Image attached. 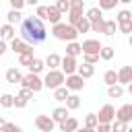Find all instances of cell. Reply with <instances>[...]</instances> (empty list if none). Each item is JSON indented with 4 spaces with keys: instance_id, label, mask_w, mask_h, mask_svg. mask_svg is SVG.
Instances as JSON below:
<instances>
[{
    "instance_id": "25",
    "label": "cell",
    "mask_w": 132,
    "mask_h": 132,
    "mask_svg": "<svg viewBox=\"0 0 132 132\" xmlns=\"http://www.w3.org/2000/svg\"><path fill=\"white\" fill-rule=\"evenodd\" d=\"M68 95H70V93H68V89H66L64 85L58 87V89H54V99H56V101H66Z\"/></svg>"
},
{
    "instance_id": "6",
    "label": "cell",
    "mask_w": 132,
    "mask_h": 132,
    "mask_svg": "<svg viewBox=\"0 0 132 132\" xmlns=\"http://www.w3.org/2000/svg\"><path fill=\"white\" fill-rule=\"evenodd\" d=\"M97 120H99V124H111L113 120H116V109H113V105H103L101 109H99V113H97Z\"/></svg>"
},
{
    "instance_id": "29",
    "label": "cell",
    "mask_w": 132,
    "mask_h": 132,
    "mask_svg": "<svg viewBox=\"0 0 132 132\" xmlns=\"http://www.w3.org/2000/svg\"><path fill=\"white\" fill-rule=\"evenodd\" d=\"M85 126H87V128H91V130H95V128L99 126L97 113H87V118H85Z\"/></svg>"
},
{
    "instance_id": "43",
    "label": "cell",
    "mask_w": 132,
    "mask_h": 132,
    "mask_svg": "<svg viewBox=\"0 0 132 132\" xmlns=\"http://www.w3.org/2000/svg\"><path fill=\"white\" fill-rule=\"evenodd\" d=\"M85 58V64H97L99 62V56H91V54H82Z\"/></svg>"
},
{
    "instance_id": "45",
    "label": "cell",
    "mask_w": 132,
    "mask_h": 132,
    "mask_svg": "<svg viewBox=\"0 0 132 132\" xmlns=\"http://www.w3.org/2000/svg\"><path fill=\"white\" fill-rule=\"evenodd\" d=\"M19 97H23V99H27V101H29V99L33 97V91H29V89H25V87H23V89H21V93H19Z\"/></svg>"
},
{
    "instance_id": "39",
    "label": "cell",
    "mask_w": 132,
    "mask_h": 132,
    "mask_svg": "<svg viewBox=\"0 0 132 132\" xmlns=\"http://www.w3.org/2000/svg\"><path fill=\"white\" fill-rule=\"evenodd\" d=\"M19 62H21V66H29L33 62V54H21L19 56Z\"/></svg>"
},
{
    "instance_id": "14",
    "label": "cell",
    "mask_w": 132,
    "mask_h": 132,
    "mask_svg": "<svg viewBox=\"0 0 132 132\" xmlns=\"http://www.w3.org/2000/svg\"><path fill=\"white\" fill-rule=\"evenodd\" d=\"M0 39H2V41H12V39H14V27L8 25V23L2 25V27H0Z\"/></svg>"
},
{
    "instance_id": "17",
    "label": "cell",
    "mask_w": 132,
    "mask_h": 132,
    "mask_svg": "<svg viewBox=\"0 0 132 132\" xmlns=\"http://www.w3.org/2000/svg\"><path fill=\"white\" fill-rule=\"evenodd\" d=\"M66 118H68V109H66V107H56V109L52 111V120H54L56 124H62Z\"/></svg>"
},
{
    "instance_id": "32",
    "label": "cell",
    "mask_w": 132,
    "mask_h": 132,
    "mask_svg": "<svg viewBox=\"0 0 132 132\" xmlns=\"http://www.w3.org/2000/svg\"><path fill=\"white\" fill-rule=\"evenodd\" d=\"M116 29H118V23H116V21H105L103 33H105L107 37H113V35H116Z\"/></svg>"
},
{
    "instance_id": "28",
    "label": "cell",
    "mask_w": 132,
    "mask_h": 132,
    "mask_svg": "<svg viewBox=\"0 0 132 132\" xmlns=\"http://www.w3.org/2000/svg\"><path fill=\"white\" fill-rule=\"evenodd\" d=\"M107 95H109L111 99H120V97L124 95V89H122V85H111V87L107 89Z\"/></svg>"
},
{
    "instance_id": "38",
    "label": "cell",
    "mask_w": 132,
    "mask_h": 132,
    "mask_svg": "<svg viewBox=\"0 0 132 132\" xmlns=\"http://www.w3.org/2000/svg\"><path fill=\"white\" fill-rule=\"evenodd\" d=\"M116 4H118V0H99L101 10H111V8H116Z\"/></svg>"
},
{
    "instance_id": "36",
    "label": "cell",
    "mask_w": 132,
    "mask_h": 132,
    "mask_svg": "<svg viewBox=\"0 0 132 132\" xmlns=\"http://www.w3.org/2000/svg\"><path fill=\"white\" fill-rule=\"evenodd\" d=\"M99 58H101V60H111V58H113V47L103 45V47H101V52H99Z\"/></svg>"
},
{
    "instance_id": "30",
    "label": "cell",
    "mask_w": 132,
    "mask_h": 132,
    "mask_svg": "<svg viewBox=\"0 0 132 132\" xmlns=\"http://www.w3.org/2000/svg\"><path fill=\"white\" fill-rule=\"evenodd\" d=\"M130 21H132V12H130V10H120L118 16H116V23H118V25H122V23H130Z\"/></svg>"
},
{
    "instance_id": "35",
    "label": "cell",
    "mask_w": 132,
    "mask_h": 132,
    "mask_svg": "<svg viewBox=\"0 0 132 132\" xmlns=\"http://www.w3.org/2000/svg\"><path fill=\"white\" fill-rule=\"evenodd\" d=\"M54 6L58 8V12H60V14H64V12H70V0H58Z\"/></svg>"
},
{
    "instance_id": "21",
    "label": "cell",
    "mask_w": 132,
    "mask_h": 132,
    "mask_svg": "<svg viewBox=\"0 0 132 132\" xmlns=\"http://www.w3.org/2000/svg\"><path fill=\"white\" fill-rule=\"evenodd\" d=\"M27 68H29V72H31V74H39V72L45 68V62H43V60H39V58H33V62H31Z\"/></svg>"
},
{
    "instance_id": "1",
    "label": "cell",
    "mask_w": 132,
    "mask_h": 132,
    "mask_svg": "<svg viewBox=\"0 0 132 132\" xmlns=\"http://www.w3.org/2000/svg\"><path fill=\"white\" fill-rule=\"evenodd\" d=\"M47 37V29L43 25L41 19L37 16H27L21 21V39L29 45H35V43H43Z\"/></svg>"
},
{
    "instance_id": "3",
    "label": "cell",
    "mask_w": 132,
    "mask_h": 132,
    "mask_svg": "<svg viewBox=\"0 0 132 132\" xmlns=\"http://www.w3.org/2000/svg\"><path fill=\"white\" fill-rule=\"evenodd\" d=\"M64 80H66V74H64L62 70H50V72L45 74V78H43V87H47V89H58V87L64 85Z\"/></svg>"
},
{
    "instance_id": "27",
    "label": "cell",
    "mask_w": 132,
    "mask_h": 132,
    "mask_svg": "<svg viewBox=\"0 0 132 132\" xmlns=\"http://www.w3.org/2000/svg\"><path fill=\"white\" fill-rule=\"evenodd\" d=\"M103 14H101V8L99 6H93V8H89L87 10V21L89 23H93V21H97V19H101Z\"/></svg>"
},
{
    "instance_id": "23",
    "label": "cell",
    "mask_w": 132,
    "mask_h": 132,
    "mask_svg": "<svg viewBox=\"0 0 132 132\" xmlns=\"http://www.w3.org/2000/svg\"><path fill=\"white\" fill-rule=\"evenodd\" d=\"M74 29H76V33H87V31H91V23L87 21V16H80V21L74 25Z\"/></svg>"
},
{
    "instance_id": "26",
    "label": "cell",
    "mask_w": 132,
    "mask_h": 132,
    "mask_svg": "<svg viewBox=\"0 0 132 132\" xmlns=\"http://www.w3.org/2000/svg\"><path fill=\"white\" fill-rule=\"evenodd\" d=\"M80 107V97L78 95H68V99H66V109L70 111V109H78Z\"/></svg>"
},
{
    "instance_id": "40",
    "label": "cell",
    "mask_w": 132,
    "mask_h": 132,
    "mask_svg": "<svg viewBox=\"0 0 132 132\" xmlns=\"http://www.w3.org/2000/svg\"><path fill=\"white\" fill-rule=\"evenodd\" d=\"M2 132H23V128H21V126H16V124L6 122V126L2 128Z\"/></svg>"
},
{
    "instance_id": "13",
    "label": "cell",
    "mask_w": 132,
    "mask_h": 132,
    "mask_svg": "<svg viewBox=\"0 0 132 132\" xmlns=\"http://www.w3.org/2000/svg\"><path fill=\"white\" fill-rule=\"evenodd\" d=\"M76 74L80 76V78H91L93 74H95V66L93 64H78V68H76Z\"/></svg>"
},
{
    "instance_id": "9",
    "label": "cell",
    "mask_w": 132,
    "mask_h": 132,
    "mask_svg": "<svg viewBox=\"0 0 132 132\" xmlns=\"http://www.w3.org/2000/svg\"><path fill=\"white\" fill-rule=\"evenodd\" d=\"M64 87L68 91H82L85 89V78H80L78 74H70V76H66Z\"/></svg>"
},
{
    "instance_id": "18",
    "label": "cell",
    "mask_w": 132,
    "mask_h": 132,
    "mask_svg": "<svg viewBox=\"0 0 132 132\" xmlns=\"http://www.w3.org/2000/svg\"><path fill=\"white\" fill-rule=\"evenodd\" d=\"M43 62H45V66H47L50 70H58V66H60L62 58H60L58 54H50V56H47V58H45Z\"/></svg>"
},
{
    "instance_id": "5",
    "label": "cell",
    "mask_w": 132,
    "mask_h": 132,
    "mask_svg": "<svg viewBox=\"0 0 132 132\" xmlns=\"http://www.w3.org/2000/svg\"><path fill=\"white\" fill-rule=\"evenodd\" d=\"M101 41L99 39H85L82 43H80V50H82V54H91V56H99V52H101Z\"/></svg>"
},
{
    "instance_id": "37",
    "label": "cell",
    "mask_w": 132,
    "mask_h": 132,
    "mask_svg": "<svg viewBox=\"0 0 132 132\" xmlns=\"http://www.w3.org/2000/svg\"><path fill=\"white\" fill-rule=\"evenodd\" d=\"M126 130H128V124L118 122V120H113V122H111V132H126Z\"/></svg>"
},
{
    "instance_id": "54",
    "label": "cell",
    "mask_w": 132,
    "mask_h": 132,
    "mask_svg": "<svg viewBox=\"0 0 132 132\" xmlns=\"http://www.w3.org/2000/svg\"><path fill=\"white\" fill-rule=\"evenodd\" d=\"M128 43H130V47H132V33H130V37H128Z\"/></svg>"
},
{
    "instance_id": "24",
    "label": "cell",
    "mask_w": 132,
    "mask_h": 132,
    "mask_svg": "<svg viewBox=\"0 0 132 132\" xmlns=\"http://www.w3.org/2000/svg\"><path fill=\"white\" fill-rule=\"evenodd\" d=\"M103 82H105L107 87L118 85V72H116V70H107V72L103 74Z\"/></svg>"
},
{
    "instance_id": "56",
    "label": "cell",
    "mask_w": 132,
    "mask_h": 132,
    "mask_svg": "<svg viewBox=\"0 0 132 132\" xmlns=\"http://www.w3.org/2000/svg\"><path fill=\"white\" fill-rule=\"evenodd\" d=\"M0 132H2V130H0Z\"/></svg>"
},
{
    "instance_id": "16",
    "label": "cell",
    "mask_w": 132,
    "mask_h": 132,
    "mask_svg": "<svg viewBox=\"0 0 132 132\" xmlns=\"http://www.w3.org/2000/svg\"><path fill=\"white\" fill-rule=\"evenodd\" d=\"M6 80L10 82V85H21V80H23V74L19 72V68H8L6 70Z\"/></svg>"
},
{
    "instance_id": "31",
    "label": "cell",
    "mask_w": 132,
    "mask_h": 132,
    "mask_svg": "<svg viewBox=\"0 0 132 132\" xmlns=\"http://www.w3.org/2000/svg\"><path fill=\"white\" fill-rule=\"evenodd\" d=\"M82 8H85V0H70V12L82 14Z\"/></svg>"
},
{
    "instance_id": "53",
    "label": "cell",
    "mask_w": 132,
    "mask_h": 132,
    "mask_svg": "<svg viewBox=\"0 0 132 132\" xmlns=\"http://www.w3.org/2000/svg\"><path fill=\"white\" fill-rule=\"evenodd\" d=\"M118 2H122V4H128V2H132V0H118Z\"/></svg>"
},
{
    "instance_id": "44",
    "label": "cell",
    "mask_w": 132,
    "mask_h": 132,
    "mask_svg": "<svg viewBox=\"0 0 132 132\" xmlns=\"http://www.w3.org/2000/svg\"><path fill=\"white\" fill-rule=\"evenodd\" d=\"M27 103H29L27 99H23V97H19V95L14 97V107H19V109H23V107H25Z\"/></svg>"
},
{
    "instance_id": "47",
    "label": "cell",
    "mask_w": 132,
    "mask_h": 132,
    "mask_svg": "<svg viewBox=\"0 0 132 132\" xmlns=\"http://www.w3.org/2000/svg\"><path fill=\"white\" fill-rule=\"evenodd\" d=\"M95 132H111V124H99L95 128Z\"/></svg>"
},
{
    "instance_id": "34",
    "label": "cell",
    "mask_w": 132,
    "mask_h": 132,
    "mask_svg": "<svg viewBox=\"0 0 132 132\" xmlns=\"http://www.w3.org/2000/svg\"><path fill=\"white\" fill-rule=\"evenodd\" d=\"M0 105H2V107H14V97L8 95V93L0 95Z\"/></svg>"
},
{
    "instance_id": "19",
    "label": "cell",
    "mask_w": 132,
    "mask_h": 132,
    "mask_svg": "<svg viewBox=\"0 0 132 132\" xmlns=\"http://www.w3.org/2000/svg\"><path fill=\"white\" fill-rule=\"evenodd\" d=\"M60 19H62V14L58 12V8H56V6H47V21H50L52 25H58V23H62Z\"/></svg>"
},
{
    "instance_id": "41",
    "label": "cell",
    "mask_w": 132,
    "mask_h": 132,
    "mask_svg": "<svg viewBox=\"0 0 132 132\" xmlns=\"http://www.w3.org/2000/svg\"><path fill=\"white\" fill-rule=\"evenodd\" d=\"M118 29H120V33L130 35V33H132V21H130V23H122V25H118Z\"/></svg>"
},
{
    "instance_id": "50",
    "label": "cell",
    "mask_w": 132,
    "mask_h": 132,
    "mask_svg": "<svg viewBox=\"0 0 132 132\" xmlns=\"http://www.w3.org/2000/svg\"><path fill=\"white\" fill-rule=\"evenodd\" d=\"M4 126H6V120H4V118H2V116H0V130H2V128H4Z\"/></svg>"
},
{
    "instance_id": "7",
    "label": "cell",
    "mask_w": 132,
    "mask_h": 132,
    "mask_svg": "<svg viewBox=\"0 0 132 132\" xmlns=\"http://www.w3.org/2000/svg\"><path fill=\"white\" fill-rule=\"evenodd\" d=\"M35 126L39 128V132H52V130L56 128V122L52 120V116L41 113V116H37V118H35Z\"/></svg>"
},
{
    "instance_id": "42",
    "label": "cell",
    "mask_w": 132,
    "mask_h": 132,
    "mask_svg": "<svg viewBox=\"0 0 132 132\" xmlns=\"http://www.w3.org/2000/svg\"><path fill=\"white\" fill-rule=\"evenodd\" d=\"M37 19H47V6H37V14H35Z\"/></svg>"
},
{
    "instance_id": "33",
    "label": "cell",
    "mask_w": 132,
    "mask_h": 132,
    "mask_svg": "<svg viewBox=\"0 0 132 132\" xmlns=\"http://www.w3.org/2000/svg\"><path fill=\"white\" fill-rule=\"evenodd\" d=\"M103 29H105V19H103V16L91 23V31H95V33H103Z\"/></svg>"
},
{
    "instance_id": "8",
    "label": "cell",
    "mask_w": 132,
    "mask_h": 132,
    "mask_svg": "<svg viewBox=\"0 0 132 132\" xmlns=\"http://www.w3.org/2000/svg\"><path fill=\"white\" fill-rule=\"evenodd\" d=\"M10 50L14 52V54H33V45H29V43H25L21 37H14L12 41H10Z\"/></svg>"
},
{
    "instance_id": "2",
    "label": "cell",
    "mask_w": 132,
    "mask_h": 132,
    "mask_svg": "<svg viewBox=\"0 0 132 132\" xmlns=\"http://www.w3.org/2000/svg\"><path fill=\"white\" fill-rule=\"evenodd\" d=\"M52 33H54V37H56L58 41H68V43L78 37L76 29H74L72 25H68V23H58V25H54V27H52Z\"/></svg>"
},
{
    "instance_id": "51",
    "label": "cell",
    "mask_w": 132,
    "mask_h": 132,
    "mask_svg": "<svg viewBox=\"0 0 132 132\" xmlns=\"http://www.w3.org/2000/svg\"><path fill=\"white\" fill-rule=\"evenodd\" d=\"M37 2H39V0H25V4H31V6H35Z\"/></svg>"
},
{
    "instance_id": "48",
    "label": "cell",
    "mask_w": 132,
    "mask_h": 132,
    "mask_svg": "<svg viewBox=\"0 0 132 132\" xmlns=\"http://www.w3.org/2000/svg\"><path fill=\"white\" fill-rule=\"evenodd\" d=\"M6 50H8V47H6V41H2V39H0V56H2Z\"/></svg>"
},
{
    "instance_id": "4",
    "label": "cell",
    "mask_w": 132,
    "mask_h": 132,
    "mask_svg": "<svg viewBox=\"0 0 132 132\" xmlns=\"http://www.w3.org/2000/svg\"><path fill=\"white\" fill-rule=\"evenodd\" d=\"M21 85L25 87V89H29V91H33V93H39L41 89H43V80L39 78V74H27V76H23V80H21Z\"/></svg>"
},
{
    "instance_id": "22",
    "label": "cell",
    "mask_w": 132,
    "mask_h": 132,
    "mask_svg": "<svg viewBox=\"0 0 132 132\" xmlns=\"http://www.w3.org/2000/svg\"><path fill=\"white\" fill-rule=\"evenodd\" d=\"M6 19H8V25H12V27H14V23H21V21H23V14H21V10L10 8V10H8V14H6Z\"/></svg>"
},
{
    "instance_id": "11",
    "label": "cell",
    "mask_w": 132,
    "mask_h": 132,
    "mask_svg": "<svg viewBox=\"0 0 132 132\" xmlns=\"http://www.w3.org/2000/svg\"><path fill=\"white\" fill-rule=\"evenodd\" d=\"M116 120H118V122H124V124L132 122V103H124V105L116 111Z\"/></svg>"
},
{
    "instance_id": "55",
    "label": "cell",
    "mask_w": 132,
    "mask_h": 132,
    "mask_svg": "<svg viewBox=\"0 0 132 132\" xmlns=\"http://www.w3.org/2000/svg\"><path fill=\"white\" fill-rule=\"evenodd\" d=\"M126 132H132V128H128V130H126Z\"/></svg>"
},
{
    "instance_id": "12",
    "label": "cell",
    "mask_w": 132,
    "mask_h": 132,
    "mask_svg": "<svg viewBox=\"0 0 132 132\" xmlns=\"http://www.w3.org/2000/svg\"><path fill=\"white\" fill-rule=\"evenodd\" d=\"M132 82V66H122L118 70V85H130Z\"/></svg>"
},
{
    "instance_id": "46",
    "label": "cell",
    "mask_w": 132,
    "mask_h": 132,
    "mask_svg": "<svg viewBox=\"0 0 132 132\" xmlns=\"http://www.w3.org/2000/svg\"><path fill=\"white\" fill-rule=\"evenodd\" d=\"M10 2V6L14 8V10H21L23 6H25V0H8Z\"/></svg>"
},
{
    "instance_id": "52",
    "label": "cell",
    "mask_w": 132,
    "mask_h": 132,
    "mask_svg": "<svg viewBox=\"0 0 132 132\" xmlns=\"http://www.w3.org/2000/svg\"><path fill=\"white\" fill-rule=\"evenodd\" d=\"M128 93H130V95H132V82H130V85H128Z\"/></svg>"
},
{
    "instance_id": "10",
    "label": "cell",
    "mask_w": 132,
    "mask_h": 132,
    "mask_svg": "<svg viewBox=\"0 0 132 132\" xmlns=\"http://www.w3.org/2000/svg\"><path fill=\"white\" fill-rule=\"evenodd\" d=\"M60 66H62V72H64L66 76H70V74H76V68H78V62H76V58H70V56H64V58H62V62H60Z\"/></svg>"
},
{
    "instance_id": "20",
    "label": "cell",
    "mask_w": 132,
    "mask_h": 132,
    "mask_svg": "<svg viewBox=\"0 0 132 132\" xmlns=\"http://www.w3.org/2000/svg\"><path fill=\"white\" fill-rule=\"evenodd\" d=\"M82 54V50H80V43H76V41H70L68 45H66V56H70V58H76V56H80Z\"/></svg>"
},
{
    "instance_id": "49",
    "label": "cell",
    "mask_w": 132,
    "mask_h": 132,
    "mask_svg": "<svg viewBox=\"0 0 132 132\" xmlns=\"http://www.w3.org/2000/svg\"><path fill=\"white\" fill-rule=\"evenodd\" d=\"M74 132H95V130H91V128H87V126H82V128H76Z\"/></svg>"
},
{
    "instance_id": "15",
    "label": "cell",
    "mask_w": 132,
    "mask_h": 132,
    "mask_svg": "<svg viewBox=\"0 0 132 132\" xmlns=\"http://www.w3.org/2000/svg\"><path fill=\"white\" fill-rule=\"evenodd\" d=\"M76 128H78V120H76V118H70V116L60 124V130H62V132H74Z\"/></svg>"
}]
</instances>
